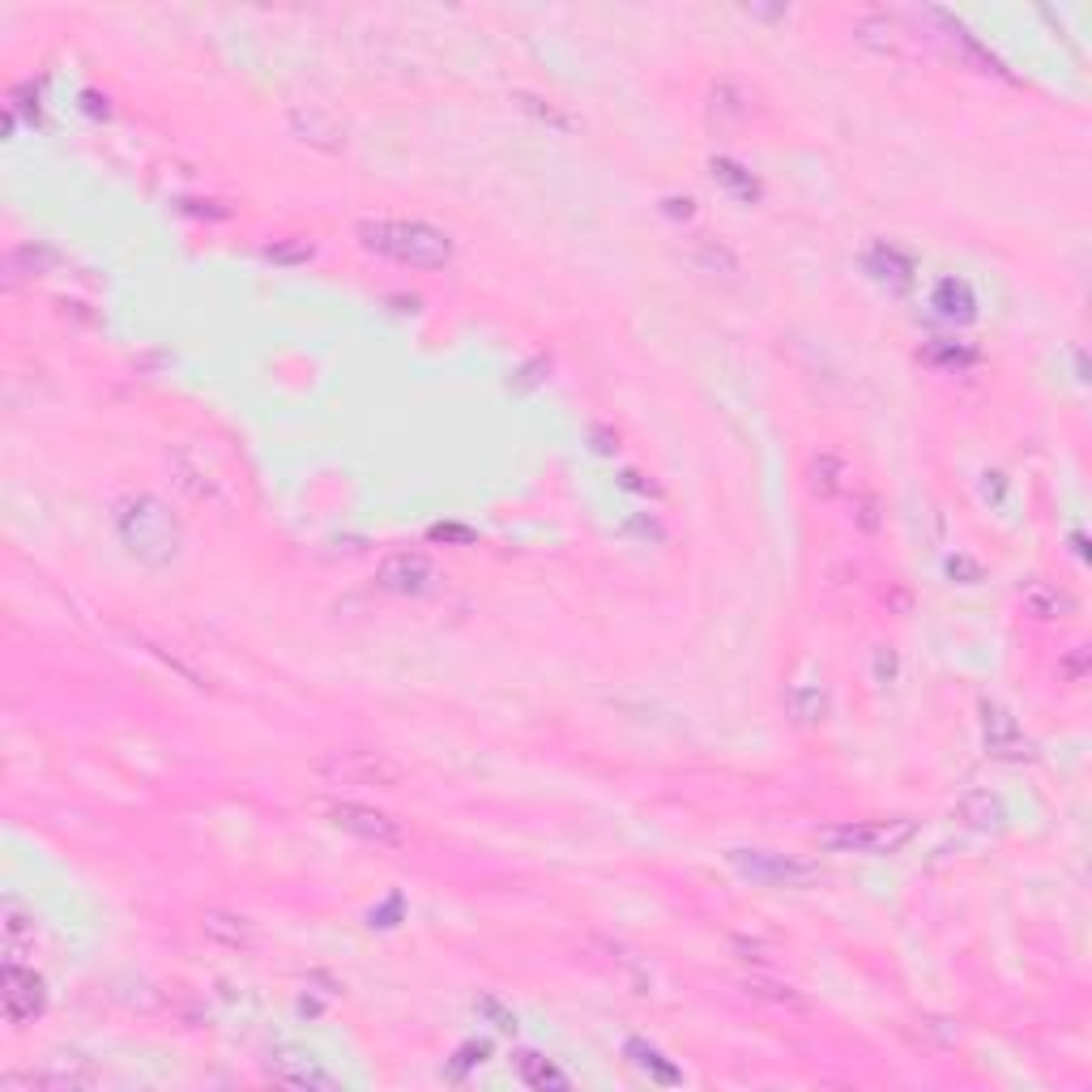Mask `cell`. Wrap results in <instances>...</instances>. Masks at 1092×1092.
I'll return each instance as SVG.
<instances>
[{"instance_id": "cell-17", "label": "cell", "mask_w": 1092, "mask_h": 1092, "mask_svg": "<svg viewBox=\"0 0 1092 1092\" xmlns=\"http://www.w3.org/2000/svg\"><path fill=\"white\" fill-rule=\"evenodd\" d=\"M521 1080L534 1088H568V1076L538 1054H521Z\"/></svg>"}, {"instance_id": "cell-8", "label": "cell", "mask_w": 1092, "mask_h": 1092, "mask_svg": "<svg viewBox=\"0 0 1092 1092\" xmlns=\"http://www.w3.org/2000/svg\"><path fill=\"white\" fill-rule=\"evenodd\" d=\"M0 998H5V1016L13 1024H26L43 1008V982L31 969L5 964V973H0Z\"/></svg>"}, {"instance_id": "cell-9", "label": "cell", "mask_w": 1092, "mask_h": 1092, "mask_svg": "<svg viewBox=\"0 0 1092 1092\" xmlns=\"http://www.w3.org/2000/svg\"><path fill=\"white\" fill-rule=\"evenodd\" d=\"M986 742L994 756H1020V747L1028 752V742L1020 738V726L998 704H986Z\"/></svg>"}, {"instance_id": "cell-19", "label": "cell", "mask_w": 1092, "mask_h": 1092, "mask_svg": "<svg viewBox=\"0 0 1092 1092\" xmlns=\"http://www.w3.org/2000/svg\"><path fill=\"white\" fill-rule=\"evenodd\" d=\"M841 474H845V466L837 462V457H820V462H815V492L820 496H837L841 492Z\"/></svg>"}, {"instance_id": "cell-11", "label": "cell", "mask_w": 1092, "mask_h": 1092, "mask_svg": "<svg viewBox=\"0 0 1092 1092\" xmlns=\"http://www.w3.org/2000/svg\"><path fill=\"white\" fill-rule=\"evenodd\" d=\"M935 307H939V316H947V321H969V316H973V291L964 282L947 278V282L935 286Z\"/></svg>"}, {"instance_id": "cell-7", "label": "cell", "mask_w": 1092, "mask_h": 1092, "mask_svg": "<svg viewBox=\"0 0 1092 1092\" xmlns=\"http://www.w3.org/2000/svg\"><path fill=\"white\" fill-rule=\"evenodd\" d=\"M431 581H436V572H431L427 555H418V551H397L376 568V585L389 593H406V597L427 593Z\"/></svg>"}, {"instance_id": "cell-20", "label": "cell", "mask_w": 1092, "mask_h": 1092, "mask_svg": "<svg viewBox=\"0 0 1092 1092\" xmlns=\"http://www.w3.org/2000/svg\"><path fill=\"white\" fill-rule=\"evenodd\" d=\"M627 1054H636V1062H641L645 1071H653L657 1080H666V1084H675V1080H679V1076H675V1067H662V1054H657V1050H649L645 1042H627Z\"/></svg>"}, {"instance_id": "cell-6", "label": "cell", "mask_w": 1092, "mask_h": 1092, "mask_svg": "<svg viewBox=\"0 0 1092 1092\" xmlns=\"http://www.w3.org/2000/svg\"><path fill=\"white\" fill-rule=\"evenodd\" d=\"M325 815H329L333 828L351 832V837H359V841H367V845H385V849L401 845V828H397V820L385 815V811H376V807H363V802H329Z\"/></svg>"}, {"instance_id": "cell-15", "label": "cell", "mask_w": 1092, "mask_h": 1092, "mask_svg": "<svg viewBox=\"0 0 1092 1092\" xmlns=\"http://www.w3.org/2000/svg\"><path fill=\"white\" fill-rule=\"evenodd\" d=\"M956 811L973 824V828H990V824H998L1003 820V807H998V798L994 794H986V790H973V794H964L960 802H956Z\"/></svg>"}, {"instance_id": "cell-14", "label": "cell", "mask_w": 1092, "mask_h": 1092, "mask_svg": "<svg viewBox=\"0 0 1092 1092\" xmlns=\"http://www.w3.org/2000/svg\"><path fill=\"white\" fill-rule=\"evenodd\" d=\"M206 935L210 939H222L231 947H248L252 943V922L248 917H235V913H206Z\"/></svg>"}, {"instance_id": "cell-4", "label": "cell", "mask_w": 1092, "mask_h": 1092, "mask_svg": "<svg viewBox=\"0 0 1092 1092\" xmlns=\"http://www.w3.org/2000/svg\"><path fill=\"white\" fill-rule=\"evenodd\" d=\"M734 871L752 883H764V887H807L820 879V867L807 858H794V853H772V849H734L730 853Z\"/></svg>"}, {"instance_id": "cell-23", "label": "cell", "mask_w": 1092, "mask_h": 1092, "mask_svg": "<svg viewBox=\"0 0 1092 1092\" xmlns=\"http://www.w3.org/2000/svg\"><path fill=\"white\" fill-rule=\"evenodd\" d=\"M431 538H470V534H462V530H431Z\"/></svg>"}, {"instance_id": "cell-2", "label": "cell", "mask_w": 1092, "mask_h": 1092, "mask_svg": "<svg viewBox=\"0 0 1092 1092\" xmlns=\"http://www.w3.org/2000/svg\"><path fill=\"white\" fill-rule=\"evenodd\" d=\"M116 525H120V538L129 542V551L141 555V559H150V563H162L176 555V546H180V530L176 521H171V512H162L158 500L150 496H137L120 508L116 516Z\"/></svg>"}, {"instance_id": "cell-12", "label": "cell", "mask_w": 1092, "mask_h": 1092, "mask_svg": "<svg viewBox=\"0 0 1092 1092\" xmlns=\"http://www.w3.org/2000/svg\"><path fill=\"white\" fill-rule=\"evenodd\" d=\"M1024 607L1038 615V619H1062V615H1071V597L1067 593H1058L1054 585H1028L1024 589Z\"/></svg>"}, {"instance_id": "cell-5", "label": "cell", "mask_w": 1092, "mask_h": 1092, "mask_svg": "<svg viewBox=\"0 0 1092 1092\" xmlns=\"http://www.w3.org/2000/svg\"><path fill=\"white\" fill-rule=\"evenodd\" d=\"M316 768L341 786H397L401 781V764L389 752H329L316 760Z\"/></svg>"}, {"instance_id": "cell-18", "label": "cell", "mask_w": 1092, "mask_h": 1092, "mask_svg": "<svg viewBox=\"0 0 1092 1092\" xmlns=\"http://www.w3.org/2000/svg\"><path fill=\"white\" fill-rule=\"evenodd\" d=\"M790 713L798 717V722H820V717L828 713V696L820 692V687H794V692H790Z\"/></svg>"}, {"instance_id": "cell-10", "label": "cell", "mask_w": 1092, "mask_h": 1092, "mask_svg": "<svg viewBox=\"0 0 1092 1092\" xmlns=\"http://www.w3.org/2000/svg\"><path fill=\"white\" fill-rule=\"evenodd\" d=\"M713 180L722 184L730 196H738V201H747V206H752V201L760 196V184H756V176L747 167H738L734 158H713Z\"/></svg>"}, {"instance_id": "cell-16", "label": "cell", "mask_w": 1092, "mask_h": 1092, "mask_svg": "<svg viewBox=\"0 0 1092 1092\" xmlns=\"http://www.w3.org/2000/svg\"><path fill=\"white\" fill-rule=\"evenodd\" d=\"M56 261V252L43 244H22L9 252V278H26V274H47Z\"/></svg>"}, {"instance_id": "cell-21", "label": "cell", "mask_w": 1092, "mask_h": 1092, "mask_svg": "<svg viewBox=\"0 0 1092 1092\" xmlns=\"http://www.w3.org/2000/svg\"><path fill=\"white\" fill-rule=\"evenodd\" d=\"M700 261V269H708V274H717V269H726V274H734L738 265H734V256L726 252V248H704V256H696Z\"/></svg>"}, {"instance_id": "cell-1", "label": "cell", "mask_w": 1092, "mask_h": 1092, "mask_svg": "<svg viewBox=\"0 0 1092 1092\" xmlns=\"http://www.w3.org/2000/svg\"><path fill=\"white\" fill-rule=\"evenodd\" d=\"M359 240L363 248L410 265V269H440L452 261V240L427 222H401V218L359 222Z\"/></svg>"}, {"instance_id": "cell-3", "label": "cell", "mask_w": 1092, "mask_h": 1092, "mask_svg": "<svg viewBox=\"0 0 1092 1092\" xmlns=\"http://www.w3.org/2000/svg\"><path fill=\"white\" fill-rule=\"evenodd\" d=\"M913 820H845L815 828V841L832 853H897L913 841Z\"/></svg>"}, {"instance_id": "cell-13", "label": "cell", "mask_w": 1092, "mask_h": 1092, "mask_svg": "<svg viewBox=\"0 0 1092 1092\" xmlns=\"http://www.w3.org/2000/svg\"><path fill=\"white\" fill-rule=\"evenodd\" d=\"M867 269L883 286H897V291H901V286H909V261H905V256H897L893 248H883V244L867 252Z\"/></svg>"}, {"instance_id": "cell-22", "label": "cell", "mask_w": 1092, "mask_h": 1092, "mask_svg": "<svg viewBox=\"0 0 1092 1092\" xmlns=\"http://www.w3.org/2000/svg\"><path fill=\"white\" fill-rule=\"evenodd\" d=\"M269 256H274V261H307L312 248H303V244H295V248H269Z\"/></svg>"}]
</instances>
